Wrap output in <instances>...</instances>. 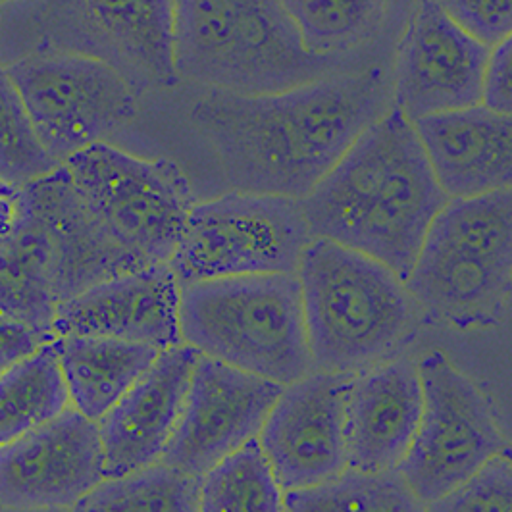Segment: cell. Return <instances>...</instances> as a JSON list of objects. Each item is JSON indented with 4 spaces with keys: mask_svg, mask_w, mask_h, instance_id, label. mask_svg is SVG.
Instances as JSON below:
<instances>
[{
    "mask_svg": "<svg viewBox=\"0 0 512 512\" xmlns=\"http://www.w3.org/2000/svg\"><path fill=\"white\" fill-rule=\"evenodd\" d=\"M60 305V255L43 210L24 189L0 230V314L24 324L43 343L54 339Z\"/></svg>",
    "mask_w": 512,
    "mask_h": 512,
    "instance_id": "ffe728a7",
    "label": "cell"
},
{
    "mask_svg": "<svg viewBox=\"0 0 512 512\" xmlns=\"http://www.w3.org/2000/svg\"><path fill=\"white\" fill-rule=\"evenodd\" d=\"M424 409L399 474L426 505L470 480L505 449L482 391L447 355L432 351L418 362Z\"/></svg>",
    "mask_w": 512,
    "mask_h": 512,
    "instance_id": "8fae6325",
    "label": "cell"
},
{
    "mask_svg": "<svg viewBox=\"0 0 512 512\" xmlns=\"http://www.w3.org/2000/svg\"><path fill=\"white\" fill-rule=\"evenodd\" d=\"M58 166L62 164L41 143L26 104L0 64V181L22 189Z\"/></svg>",
    "mask_w": 512,
    "mask_h": 512,
    "instance_id": "83f0119b",
    "label": "cell"
},
{
    "mask_svg": "<svg viewBox=\"0 0 512 512\" xmlns=\"http://www.w3.org/2000/svg\"><path fill=\"white\" fill-rule=\"evenodd\" d=\"M447 16L493 49L512 33V0H437Z\"/></svg>",
    "mask_w": 512,
    "mask_h": 512,
    "instance_id": "f546056e",
    "label": "cell"
},
{
    "mask_svg": "<svg viewBox=\"0 0 512 512\" xmlns=\"http://www.w3.org/2000/svg\"><path fill=\"white\" fill-rule=\"evenodd\" d=\"M424 409L418 364L385 360L353 378L345 403L347 470H397Z\"/></svg>",
    "mask_w": 512,
    "mask_h": 512,
    "instance_id": "ac0fdd59",
    "label": "cell"
},
{
    "mask_svg": "<svg viewBox=\"0 0 512 512\" xmlns=\"http://www.w3.org/2000/svg\"><path fill=\"white\" fill-rule=\"evenodd\" d=\"M499 455H501V457H505L507 461L512 462V447H505V449H503Z\"/></svg>",
    "mask_w": 512,
    "mask_h": 512,
    "instance_id": "836d02e7",
    "label": "cell"
},
{
    "mask_svg": "<svg viewBox=\"0 0 512 512\" xmlns=\"http://www.w3.org/2000/svg\"><path fill=\"white\" fill-rule=\"evenodd\" d=\"M41 143L64 164L70 156L104 143L106 135L137 114V95L112 66L97 58L49 52L4 64Z\"/></svg>",
    "mask_w": 512,
    "mask_h": 512,
    "instance_id": "30bf717a",
    "label": "cell"
},
{
    "mask_svg": "<svg viewBox=\"0 0 512 512\" xmlns=\"http://www.w3.org/2000/svg\"><path fill=\"white\" fill-rule=\"evenodd\" d=\"M305 49L345 56L384 26L387 0H282Z\"/></svg>",
    "mask_w": 512,
    "mask_h": 512,
    "instance_id": "4316f807",
    "label": "cell"
},
{
    "mask_svg": "<svg viewBox=\"0 0 512 512\" xmlns=\"http://www.w3.org/2000/svg\"><path fill=\"white\" fill-rule=\"evenodd\" d=\"M482 103L495 112L512 114V33L489 52Z\"/></svg>",
    "mask_w": 512,
    "mask_h": 512,
    "instance_id": "4dcf8cb0",
    "label": "cell"
},
{
    "mask_svg": "<svg viewBox=\"0 0 512 512\" xmlns=\"http://www.w3.org/2000/svg\"><path fill=\"white\" fill-rule=\"evenodd\" d=\"M174 0H14L0 8V60L70 52L97 58L137 97L178 83ZM4 66V64H2Z\"/></svg>",
    "mask_w": 512,
    "mask_h": 512,
    "instance_id": "5b68a950",
    "label": "cell"
},
{
    "mask_svg": "<svg viewBox=\"0 0 512 512\" xmlns=\"http://www.w3.org/2000/svg\"><path fill=\"white\" fill-rule=\"evenodd\" d=\"M297 278L314 370L359 374L414 335L418 305L405 282L370 256L312 239Z\"/></svg>",
    "mask_w": 512,
    "mask_h": 512,
    "instance_id": "277c9868",
    "label": "cell"
},
{
    "mask_svg": "<svg viewBox=\"0 0 512 512\" xmlns=\"http://www.w3.org/2000/svg\"><path fill=\"white\" fill-rule=\"evenodd\" d=\"M104 233L143 268L168 264L180 245L195 193L172 160H145L106 143L64 162Z\"/></svg>",
    "mask_w": 512,
    "mask_h": 512,
    "instance_id": "ba28073f",
    "label": "cell"
},
{
    "mask_svg": "<svg viewBox=\"0 0 512 512\" xmlns=\"http://www.w3.org/2000/svg\"><path fill=\"white\" fill-rule=\"evenodd\" d=\"M199 351L181 343L160 351L153 366L97 422L104 478H118L160 462L180 420Z\"/></svg>",
    "mask_w": 512,
    "mask_h": 512,
    "instance_id": "e0dca14e",
    "label": "cell"
},
{
    "mask_svg": "<svg viewBox=\"0 0 512 512\" xmlns=\"http://www.w3.org/2000/svg\"><path fill=\"white\" fill-rule=\"evenodd\" d=\"M4 226H6V224H2V222H0V230H2V228H4Z\"/></svg>",
    "mask_w": 512,
    "mask_h": 512,
    "instance_id": "8d00e7d4",
    "label": "cell"
},
{
    "mask_svg": "<svg viewBox=\"0 0 512 512\" xmlns=\"http://www.w3.org/2000/svg\"><path fill=\"white\" fill-rule=\"evenodd\" d=\"M180 332L201 355L276 384L299 382L314 370L297 274L181 285Z\"/></svg>",
    "mask_w": 512,
    "mask_h": 512,
    "instance_id": "8992f818",
    "label": "cell"
},
{
    "mask_svg": "<svg viewBox=\"0 0 512 512\" xmlns=\"http://www.w3.org/2000/svg\"><path fill=\"white\" fill-rule=\"evenodd\" d=\"M355 376L312 370L283 387L258 436L283 493L347 470L345 403Z\"/></svg>",
    "mask_w": 512,
    "mask_h": 512,
    "instance_id": "5bb4252c",
    "label": "cell"
},
{
    "mask_svg": "<svg viewBox=\"0 0 512 512\" xmlns=\"http://www.w3.org/2000/svg\"><path fill=\"white\" fill-rule=\"evenodd\" d=\"M22 189L43 210L54 231L60 255V303L97 283L143 270L97 224L64 164Z\"/></svg>",
    "mask_w": 512,
    "mask_h": 512,
    "instance_id": "44dd1931",
    "label": "cell"
},
{
    "mask_svg": "<svg viewBox=\"0 0 512 512\" xmlns=\"http://www.w3.org/2000/svg\"><path fill=\"white\" fill-rule=\"evenodd\" d=\"M382 68L341 72L282 93L208 89L189 120L235 191L303 201L391 108Z\"/></svg>",
    "mask_w": 512,
    "mask_h": 512,
    "instance_id": "6da1fadb",
    "label": "cell"
},
{
    "mask_svg": "<svg viewBox=\"0 0 512 512\" xmlns=\"http://www.w3.org/2000/svg\"><path fill=\"white\" fill-rule=\"evenodd\" d=\"M43 345L37 333L31 332L24 324L0 314V360L14 364L37 351Z\"/></svg>",
    "mask_w": 512,
    "mask_h": 512,
    "instance_id": "1f68e13d",
    "label": "cell"
},
{
    "mask_svg": "<svg viewBox=\"0 0 512 512\" xmlns=\"http://www.w3.org/2000/svg\"><path fill=\"white\" fill-rule=\"evenodd\" d=\"M312 239L301 201L233 189L191 208L168 266L180 287L235 276L297 274Z\"/></svg>",
    "mask_w": 512,
    "mask_h": 512,
    "instance_id": "9c48e42d",
    "label": "cell"
},
{
    "mask_svg": "<svg viewBox=\"0 0 512 512\" xmlns=\"http://www.w3.org/2000/svg\"><path fill=\"white\" fill-rule=\"evenodd\" d=\"M103 480L99 424L74 407L0 445V505L6 509L74 507Z\"/></svg>",
    "mask_w": 512,
    "mask_h": 512,
    "instance_id": "4fadbf2b",
    "label": "cell"
},
{
    "mask_svg": "<svg viewBox=\"0 0 512 512\" xmlns=\"http://www.w3.org/2000/svg\"><path fill=\"white\" fill-rule=\"evenodd\" d=\"M172 45L178 76L237 95L282 93L345 66L305 49L282 0H174Z\"/></svg>",
    "mask_w": 512,
    "mask_h": 512,
    "instance_id": "3957f363",
    "label": "cell"
},
{
    "mask_svg": "<svg viewBox=\"0 0 512 512\" xmlns=\"http://www.w3.org/2000/svg\"><path fill=\"white\" fill-rule=\"evenodd\" d=\"M412 126L449 199L512 189V114L482 103L424 116Z\"/></svg>",
    "mask_w": 512,
    "mask_h": 512,
    "instance_id": "d6986e66",
    "label": "cell"
},
{
    "mask_svg": "<svg viewBox=\"0 0 512 512\" xmlns=\"http://www.w3.org/2000/svg\"><path fill=\"white\" fill-rule=\"evenodd\" d=\"M199 512H285L282 486L258 437L201 476Z\"/></svg>",
    "mask_w": 512,
    "mask_h": 512,
    "instance_id": "484cf974",
    "label": "cell"
},
{
    "mask_svg": "<svg viewBox=\"0 0 512 512\" xmlns=\"http://www.w3.org/2000/svg\"><path fill=\"white\" fill-rule=\"evenodd\" d=\"M285 385L199 355L180 420L160 462L201 478L260 436Z\"/></svg>",
    "mask_w": 512,
    "mask_h": 512,
    "instance_id": "7c38bea8",
    "label": "cell"
},
{
    "mask_svg": "<svg viewBox=\"0 0 512 512\" xmlns=\"http://www.w3.org/2000/svg\"><path fill=\"white\" fill-rule=\"evenodd\" d=\"M447 201L412 122L391 104L301 206L314 239L370 256L407 282Z\"/></svg>",
    "mask_w": 512,
    "mask_h": 512,
    "instance_id": "7a4b0ae2",
    "label": "cell"
},
{
    "mask_svg": "<svg viewBox=\"0 0 512 512\" xmlns=\"http://www.w3.org/2000/svg\"><path fill=\"white\" fill-rule=\"evenodd\" d=\"M72 407L99 422L151 368L160 351L108 337H54Z\"/></svg>",
    "mask_w": 512,
    "mask_h": 512,
    "instance_id": "7402d4cb",
    "label": "cell"
},
{
    "mask_svg": "<svg viewBox=\"0 0 512 512\" xmlns=\"http://www.w3.org/2000/svg\"><path fill=\"white\" fill-rule=\"evenodd\" d=\"M428 512H512V462L497 455L464 484L426 505Z\"/></svg>",
    "mask_w": 512,
    "mask_h": 512,
    "instance_id": "f1b7e54d",
    "label": "cell"
},
{
    "mask_svg": "<svg viewBox=\"0 0 512 512\" xmlns=\"http://www.w3.org/2000/svg\"><path fill=\"white\" fill-rule=\"evenodd\" d=\"M10 2H14V0H0V8L6 6V4H10Z\"/></svg>",
    "mask_w": 512,
    "mask_h": 512,
    "instance_id": "d590c367",
    "label": "cell"
},
{
    "mask_svg": "<svg viewBox=\"0 0 512 512\" xmlns=\"http://www.w3.org/2000/svg\"><path fill=\"white\" fill-rule=\"evenodd\" d=\"M52 332L120 339L158 351L178 347L180 283L168 264L97 283L58 305Z\"/></svg>",
    "mask_w": 512,
    "mask_h": 512,
    "instance_id": "2e32d148",
    "label": "cell"
},
{
    "mask_svg": "<svg viewBox=\"0 0 512 512\" xmlns=\"http://www.w3.org/2000/svg\"><path fill=\"white\" fill-rule=\"evenodd\" d=\"M489 52L437 0H420L401 41L395 104L410 122L482 104Z\"/></svg>",
    "mask_w": 512,
    "mask_h": 512,
    "instance_id": "9a60e30c",
    "label": "cell"
},
{
    "mask_svg": "<svg viewBox=\"0 0 512 512\" xmlns=\"http://www.w3.org/2000/svg\"><path fill=\"white\" fill-rule=\"evenodd\" d=\"M54 339L0 374V445H6L70 409Z\"/></svg>",
    "mask_w": 512,
    "mask_h": 512,
    "instance_id": "603a6c76",
    "label": "cell"
},
{
    "mask_svg": "<svg viewBox=\"0 0 512 512\" xmlns=\"http://www.w3.org/2000/svg\"><path fill=\"white\" fill-rule=\"evenodd\" d=\"M18 191L6 183L0 181V222L8 224L12 214H14V206H16V199H18Z\"/></svg>",
    "mask_w": 512,
    "mask_h": 512,
    "instance_id": "d6a6232c",
    "label": "cell"
},
{
    "mask_svg": "<svg viewBox=\"0 0 512 512\" xmlns=\"http://www.w3.org/2000/svg\"><path fill=\"white\" fill-rule=\"evenodd\" d=\"M201 478L156 462L118 478H104L72 512H199Z\"/></svg>",
    "mask_w": 512,
    "mask_h": 512,
    "instance_id": "d4e9b609",
    "label": "cell"
},
{
    "mask_svg": "<svg viewBox=\"0 0 512 512\" xmlns=\"http://www.w3.org/2000/svg\"><path fill=\"white\" fill-rule=\"evenodd\" d=\"M8 366H10V364H6L4 360H0V374H2V372H4Z\"/></svg>",
    "mask_w": 512,
    "mask_h": 512,
    "instance_id": "e575fe53",
    "label": "cell"
},
{
    "mask_svg": "<svg viewBox=\"0 0 512 512\" xmlns=\"http://www.w3.org/2000/svg\"><path fill=\"white\" fill-rule=\"evenodd\" d=\"M405 287L434 322L459 330L499 324L512 291V189L449 199Z\"/></svg>",
    "mask_w": 512,
    "mask_h": 512,
    "instance_id": "52a82bcc",
    "label": "cell"
},
{
    "mask_svg": "<svg viewBox=\"0 0 512 512\" xmlns=\"http://www.w3.org/2000/svg\"><path fill=\"white\" fill-rule=\"evenodd\" d=\"M285 512H428L399 470H345L320 486L283 493Z\"/></svg>",
    "mask_w": 512,
    "mask_h": 512,
    "instance_id": "cb8c5ba5",
    "label": "cell"
}]
</instances>
